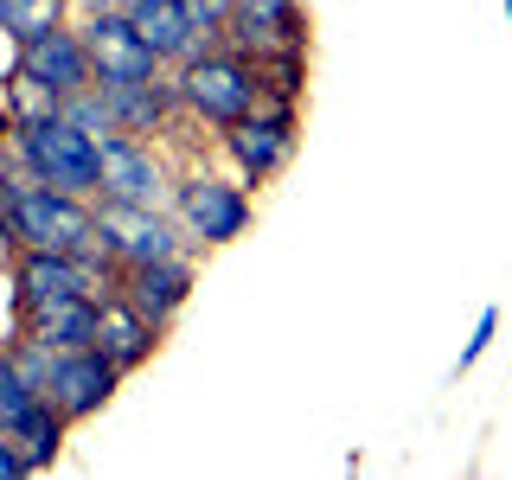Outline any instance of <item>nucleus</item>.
Returning a JSON list of instances; mask_svg holds the SVG:
<instances>
[{
    "label": "nucleus",
    "instance_id": "18",
    "mask_svg": "<svg viewBox=\"0 0 512 480\" xmlns=\"http://www.w3.org/2000/svg\"><path fill=\"white\" fill-rule=\"evenodd\" d=\"M0 109H7V122H13V128H39V122L64 116V96H58L52 84H39L32 71H20V64H13V71H7V96H0Z\"/></svg>",
    "mask_w": 512,
    "mask_h": 480
},
{
    "label": "nucleus",
    "instance_id": "5",
    "mask_svg": "<svg viewBox=\"0 0 512 480\" xmlns=\"http://www.w3.org/2000/svg\"><path fill=\"white\" fill-rule=\"evenodd\" d=\"M173 218H180L186 244L224 250L250 231V192L218 173H186V180H173Z\"/></svg>",
    "mask_w": 512,
    "mask_h": 480
},
{
    "label": "nucleus",
    "instance_id": "19",
    "mask_svg": "<svg viewBox=\"0 0 512 480\" xmlns=\"http://www.w3.org/2000/svg\"><path fill=\"white\" fill-rule=\"evenodd\" d=\"M64 20H71V0H0V32L13 45L39 39V32H52Z\"/></svg>",
    "mask_w": 512,
    "mask_h": 480
},
{
    "label": "nucleus",
    "instance_id": "15",
    "mask_svg": "<svg viewBox=\"0 0 512 480\" xmlns=\"http://www.w3.org/2000/svg\"><path fill=\"white\" fill-rule=\"evenodd\" d=\"M20 333L52 352H77L96 340V301H52V308H20Z\"/></svg>",
    "mask_w": 512,
    "mask_h": 480
},
{
    "label": "nucleus",
    "instance_id": "13",
    "mask_svg": "<svg viewBox=\"0 0 512 480\" xmlns=\"http://www.w3.org/2000/svg\"><path fill=\"white\" fill-rule=\"evenodd\" d=\"M122 295L135 301L141 314L154 320V327H167L173 314L192 301V263L186 256H160V263H135L122 269Z\"/></svg>",
    "mask_w": 512,
    "mask_h": 480
},
{
    "label": "nucleus",
    "instance_id": "2",
    "mask_svg": "<svg viewBox=\"0 0 512 480\" xmlns=\"http://www.w3.org/2000/svg\"><path fill=\"white\" fill-rule=\"evenodd\" d=\"M173 96H180V109L192 122L231 128V122H244L250 109L263 103V64L244 58V52H231V45H205L199 58L180 64Z\"/></svg>",
    "mask_w": 512,
    "mask_h": 480
},
{
    "label": "nucleus",
    "instance_id": "14",
    "mask_svg": "<svg viewBox=\"0 0 512 480\" xmlns=\"http://www.w3.org/2000/svg\"><path fill=\"white\" fill-rule=\"evenodd\" d=\"M128 20H135V32L154 45L160 64H186V58H199L205 45H212L199 26L186 20L180 0H135V7H128Z\"/></svg>",
    "mask_w": 512,
    "mask_h": 480
},
{
    "label": "nucleus",
    "instance_id": "1",
    "mask_svg": "<svg viewBox=\"0 0 512 480\" xmlns=\"http://www.w3.org/2000/svg\"><path fill=\"white\" fill-rule=\"evenodd\" d=\"M0 231L13 250H96V205L84 192H58L32 180L26 167H7L0 180Z\"/></svg>",
    "mask_w": 512,
    "mask_h": 480
},
{
    "label": "nucleus",
    "instance_id": "10",
    "mask_svg": "<svg viewBox=\"0 0 512 480\" xmlns=\"http://www.w3.org/2000/svg\"><path fill=\"white\" fill-rule=\"evenodd\" d=\"M231 52L244 58H269V52H301L308 26H301V0H237L231 26H224Z\"/></svg>",
    "mask_w": 512,
    "mask_h": 480
},
{
    "label": "nucleus",
    "instance_id": "16",
    "mask_svg": "<svg viewBox=\"0 0 512 480\" xmlns=\"http://www.w3.org/2000/svg\"><path fill=\"white\" fill-rule=\"evenodd\" d=\"M103 96H109V109H116L122 135H154V128L180 109V96H173L167 77H148V84H103Z\"/></svg>",
    "mask_w": 512,
    "mask_h": 480
},
{
    "label": "nucleus",
    "instance_id": "11",
    "mask_svg": "<svg viewBox=\"0 0 512 480\" xmlns=\"http://www.w3.org/2000/svg\"><path fill=\"white\" fill-rule=\"evenodd\" d=\"M20 71H32L39 84H52L58 96H77V90H90L96 84V64H90V45H84V26H52V32H39V39H26L20 45Z\"/></svg>",
    "mask_w": 512,
    "mask_h": 480
},
{
    "label": "nucleus",
    "instance_id": "12",
    "mask_svg": "<svg viewBox=\"0 0 512 480\" xmlns=\"http://www.w3.org/2000/svg\"><path fill=\"white\" fill-rule=\"evenodd\" d=\"M90 346H96V352H103V359L128 378L135 365H148V359H154L160 327H154V320H148V314H141L135 301H128L122 288H116L109 301H96V340H90Z\"/></svg>",
    "mask_w": 512,
    "mask_h": 480
},
{
    "label": "nucleus",
    "instance_id": "4",
    "mask_svg": "<svg viewBox=\"0 0 512 480\" xmlns=\"http://www.w3.org/2000/svg\"><path fill=\"white\" fill-rule=\"evenodd\" d=\"M96 250L116 269H135V263H160V256H186V231L167 205L96 199Z\"/></svg>",
    "mask_w": 512,
    "mask_h": 480
},
{
    "label": "nucleus",
    "instance_id": "20",
    "mask_svg": "<svg viewBox=\"0 0 512 480\" xmlns=\"http://www.w3.org/2000/svg\"><path fill=\"white\" fill-rule=\"evenodd\" d=\"M39 404V391L26 384V372L13 365V352L0 346V436H13V429L26 423V410Z\"/></svg>",
    "mask_w": 512,
    "mask_h": 480
},
{
    "label": "nucleus",
    "instance_id": "8",
    "mask_svg": "<svg viewBox=\"0 0 512 480\" xmlns=\"http://www.w3.org/2000/svg\"><path fill=\"white\" fill-rule=\"evenodd\" d=\"M167 160H160L141 135H109L103 141V167H96V199H122V205H167Z\"/></svg>",
    "mask_w": 512,
    "mask_h": 480
},
{
    "label": "nucleus",
    "instance_id": "22",
    "mask_svg": "<svg viewBox=\"0 0 512 480\" xmlns=\"http://www.w3.org/2000/svg\"><path fill=\"white\" fill-rule=\"evenodd\" d=\"M180 7H186V20L218 45V39H224V26H231V13H237V0H180Z\"/></svg>",
    "mask_w": 512,
    "mask_h": 480
},
{
    "label": "nucleus",
    "instance_id": "21",
    "mask_svg": "<svg viewBox=\"0 0 512 480\" xmlns=\"http://www.w3.org/2000/svg\"><path fill=\"white\" fill-rule=\"evenodd\" d=\"M500 340V308H480L474 320V333H468V346H461V359H455V372H474L480 359H487V346Z\"/></svg>",
    "mask_w": 512,
    "mask_h": 480
},
{
    "label": "nucleus",
    "instance_id": "9",
    "mask_svg": "<svg viewBox=\"0 0 512 480\" xmlns=\"http://www.w3.org/2000/svg\"><path fill=\"white\" fill-rule=\"evenodd\" d=\"M116 384H122V372L103 359V352L77 346V352H58V359H52V384H45V397L58 404L64 423H90V416L116 397Z\"/></svg>",
    "mask_w": 512,
    "mask_h": 480
},
{
    "label": "nucleus",
    "instance_id": "24",
    "mask_svg": "<svg viewBox=\"0 0 512 480\" xmlns=\"http://www.w3.org/2000/svg\"><path fill=\"white\" fill-rule=\"evenodd\" d=\"M0 180H7V167H0Z\"/></svg>",
    "mask_w": 512,
    "mask_h": 480
},
{
    "label": "nucleus",
    "instance_id": "17",
    "mask_svg": "<svg viewBox=\"0 0 512 480\" xmlns=\"http://www.w3.org/2000/svg\"><path fill=\"white\" fill-rule=\"evenodd\" d=\"M64 429H71V423L58 416V404H52V397H39V404L26 410V423L13 429V448L26 455V474H39V468H52V461H58V448H64Z\"/></svg>",
    "mask_w": 512,
    "mask_h": 480
},
{
    "label": "nucleus",
    "instance_id": "23",
    "mask_svg": "<svg viewBox=\"0 0 512 480\" xmlns=\"http://www.w3.org/2000/svg\"><path fill=\"white\" fill-rule=\"evenodd\" d=\"M13 474H26V455L13 448V436H0V480H13Z\"/></svg>",
    "mask_w": 512,
    "mask_h": 480
},
{
    "label": "nucleus",
    "instance_id": "3",
    "mask_svg": "<svg viewBox=\"0 0 512 480\" xmlns=\"http://www.w3.org/2000/svg\"><path fill=\"white\" fill-rule=\"evenodd\" d=\"M13 167H26L32 180L58 186V192H84L96 199V167H103V141L84 135L77 122H39V128H13Z\"/></svg>",
    "mask_w": 512,
    "mask_h": 480
},
{
    "label": "nucleus",
    "instance_id": "6",
    "mask_svg": "<svg viewBox=\"0 0 512 480\" xmlns=\"http://www.w3.org/2000/svg\"><path fill=\"white\" fill-rule=\"evenodd\" d=\"M224 148H231L244 186L276 180L288 167V154H295V103H256L244 122L224 128Z\"/></svg>",
    "mask_w": 512,
    "mask_h": 480
},
{
    "label": "nucleus",
    "instance_id": "7",
    "mask_svg": "<svg viewBox=\"0 0 512 480\" xmlns=\"http://www.w3.org/2000/svg\"><path fill=\"white\" fill-rule=\"evenodd\" d=\"M84 45H90V64H96V84H148L167 64L154 58V45L135 32V20L116 7H96L84 20Z\"/></svg>",
    "mask_w": 512,
    "mask_h": 480
}]
</instances>
